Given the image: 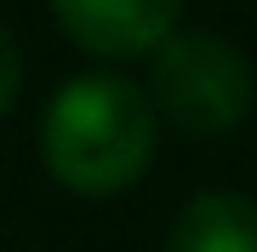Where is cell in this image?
I'll list each match as a JSON object with an SVG mask.
<instances>
[{"label":"cell","mask_w":257,"mask_h":252,"mask_svg":"<svg viewBox=\"0 0 257 252\" xmlns=\"http://www.w3.org/2000/svg\"><path fill=\"white\" fill-rule=\"evenodd\" d=\"M149 103L166 126L183 138H223L251 115L257 75L246 52L206 29H172L160 46H149Z\"/></svg>","instance_id":"obj_2"},{"label":"cell","mask_w":257,"mask_h":252,"mask_svg":"<svg viewBox=\"0 0 257 252\" xmlns=\"http://www.w3.org/2000/svg\"><path fill=\"white\" fill-rule=\"evenodd\" d=\"M166 252H257V201L234 189H206L172 218Z\"/></svg>","instance_id":"obj_4"},{"label":"cell","mask_w":257,"mask_h":252,"mask_svg":"<svg viewBox=\"0 0 257 252\" xmlns=\"http://www.w3.org/2000/svg\"><path fill=\"white\" fill-rule=\"evenodd\" d=\"M18 86H23V57H18V40H12V29L0 23V115L18 103Z\"/></svg>","instance_id":"obj_5"},{"label":"cell","mask_w":257,"mask_h":252,"mask_svg":"<svg viewBox=\"0 0 257 252\" xmlns=\"http://www.w3.org/2000/svg\"><path fill=\"white\" fill-rule=\"evenodd\" d=\"M57 29L92 57H143L183 18V0H52Z\"/></svg>","instance_id":"obj_3"},{"label":"cell","mask_w":257,"mask_h":252,"mask_svg":"<svg viewBox=\"0 0 257 252\" xmlns=\"http://www.w3.org/2000/svg\"><path fill=\"white\" fill-rule=\"evenodd\" d=\"M160 115L126 75H74L40 115V160L69 195L109 201L149 172Z\"/></svg>","instance_id":"obj_1"}]
</instances>
